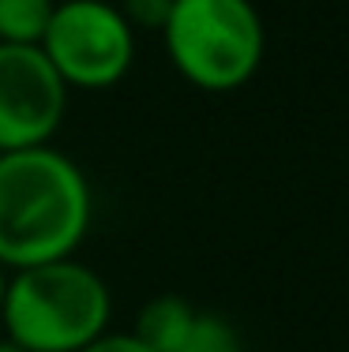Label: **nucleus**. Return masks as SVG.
I'll return each mask as SVG.
<instances>
[{"label": "nucleus", "instance_id": "1", "mask_svg": "<svg viewBox=\"0 0 349 352\" xmlns=\"http://www.w3.org/2000/svg\"><path fill=\"white\" fill-rule=\"evenodd\" d=\"M94 221L87 173L56 146L0 154V266L53 263L76 255Z\"/></svg>", "mask_w": 349, "mask_h": 352}, {"label": "nucleus", "instance_id": "2", "mask_svg": "<svg viewBox=\"0 0 349 352\" xmlns=\"http://www.w3.org/2000/svg\"><path fill=\"white\" fill-rule=\"evenodd\" d=\"M109 285L76 255L8 270L0 322L23 352H79L109 330Z\"/></svg>", "mask_w": 349, "mask_h": 352}, {"label": "nucleus", "instance_id": "3", "mask_svg": "<svg viewBox=\"0 0 349 352\" xmlns=\"http://www.w3.org/2000/svg\"><path fill=\"white\" fill-rule=\"evenodd\" d=\"M162 41L173 68L211 94L248 87L267 53V30L252 0H173Z\"/></svg>", "mask_w": 349, "mask_h": 352}, {"label": "nucleus", "instance_id": "4", "mask_svg": "<svg viewBox=\"0 0 349 352\" xmlns=\"http://www.w3.org/2000/svg\"><path fill=\"white\" fill-rule=\"evenodd\" d=\"M41 53L68 90H109L131 72L136 30L109 0H61L41 38Z\"/></svg>", "mask_w": 349, "mask_h": 352}, {"label": "nucleus", "instance_id": "5", "mask_svg": "<svg viewBox=\"0 0 349 352\" xmlns=\"http://www.w3.org/2000/svg\"><path fill=\"white\" fill-rule=\"evenodd\" d=\"M68 116V82L41 45L0 41V154L45 146Z\"/></svg>", "mask_w": 349, "mask_h": 352}, {"label": "nucleus", "instance_id": "6", "mask_svg": "<svg viewBox=\"0 0 349 352\" xmlns=\"http://www.w3.org/2000/svg\"><path fill=\"white\" fill-rule=\"evenodd\" d=\"M199 307H192L184 296L177 292H165V296H154L139 307L136 326H131V338L139 345H147L151 352H173L180 345V338L188 333Z\"/></svg>", "mask_w": 349, "mask_h": 352}, {"label": "nucleus", "instance_id": "7", "mask_svg": "<svg viewBox=\"0 0 349 352\" xmlns=\"http://www.w3.org/2000/svg\"><path fill=\"white\" fill-rule=\"evenodd\" d=\"M56 0H0V41L4 45H41Z\"/></svg>", "mask_w": 349, "mask_h": 352}, {"label": "nucleus", "instance_id": "8", "mask_svg": "<svg viewBox=\"0 0 349 352\" xmlns=\"http://www.w3.org/2000/svg\"><path fill=\"white\" fill-rule=\"evenodd\" d=\"M173 352H244V341H240V330L229 318L214 311H195L188 333Z\"/></svg>", "mask_w": 349, "mask_h": 352}, {"label": "nucleus", "instance_id": "9", "mask_svg": "<svg viewBox=\"0 0 349 352\" xmlns=\"http://www.w3.org/2000/svg\"><path fill=\"white\" fill-rule=\"evenodd\" d=\"M116 8L131 23V30H158L162 34L165 19L173 12V0H120Z\"/></svg>", "mask_w": 349, "mask_h": 352}, {"label": "nucleus", "instance_id": "10", "mask_svg": "<svg viewBox=\"0 0 349 352\" xmlns=\"http://www.w3.org/2000/svg\"><path fill=\"white\" fill-rule=\"evenodd\" d=\"M79 352H151L147 345H139L131 333H113V330H105L98 341H90L87 349H79Z\"/></svg>", "mask_w": 349, "mask_h": 352}, {"label": "nucleus", "instance_id": "11", "mask_svg": "<svg viewBox=\"0 0 349 352\" xmlns=\"http://www.w3.org/2000/svg\"><path fill=\"white\" fill-rule=\"evenodd\" d=\"M4 289H8V270L0 266V304H4Z\"/></svg>", "mask_w": 349, "mask_h": 352}, {"label": "nucleus", "instance_id": "12", "mask_svg": "<svg viewBox=\"0 0 349 352\" xmlns=\"http://www.w3.org/2000/svg\"><path fill=\"white\" fill-rule=\"evenodd\" d=\"M0 352H23V349H19V345H12V341L4 338V341H0Z\"/></svg>", "mask_w": 349, "mask_h": 352}]
</instances>
